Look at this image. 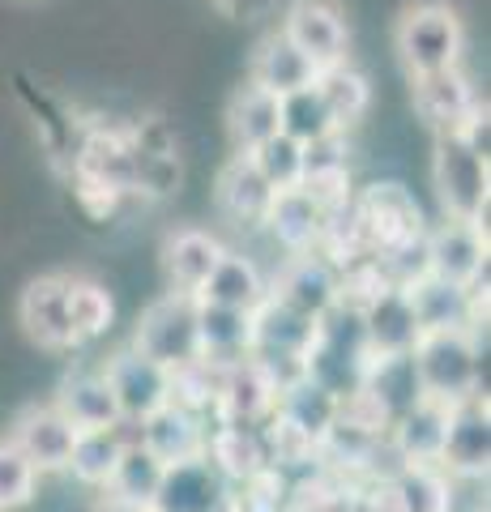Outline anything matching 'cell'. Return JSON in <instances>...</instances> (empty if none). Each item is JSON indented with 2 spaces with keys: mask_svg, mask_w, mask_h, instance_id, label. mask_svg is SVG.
Instances as JSON below:
<instances>
[{
  "mask_svg": "<svg viewBox=\"0 0 491 512\" xmlns=\"http://www.w3.org/2000/svg\"><path fill=\"white\" fill-rule=\"evenodd\" d=\"M410 363H415L423 397H436V402L453 406V402H462V397L479 393L483 350H479L474 329H432V333H423V338L415 342V350H410Z\"/></svg>",
  "mask_w": 491,
  "mask_h": 512,
  "instance_id": "1",
  "label": "cell"
},
{
  "mask_svg": "<svg viewBox=\"0 0 491 512\" xmlns=\"http://www.w3.org/2000/svg\"><path fill=\"white\" fill-rule=\"evenodd\" d=\"M432 180H436L440 205H445V218H453V222H479V227H483L487 197H491L487 154L466 146L462 133H436Z\"/></svg>",
  "mask_w": 491,
  "mask_h": 512,
  "instance_id": "2",
  "label": "cell"
},
{
  "mask_svg": "<svg viewBox=\"0 0 491 512\" xmlns=\"http://www.w3.org/2000/svg\"><path fill=\"white\" fill-rule=\"evenodd\" d=\"M398 56L406 64L410 77H427V73H445L457 69L462 60V47H466V30L462 18L440 5V0H423V5L406 9V18L398 22Z\"/></svg>",
  "mask_w": 491,
  "mask_h": 512,
  "instance_id": "3",
  "label": "cell"
},
{
  "mask_svg": "<svg viewBox=\"0 0 491 512\" xmlns=\"http://www.w3.org/2000/svg\"><path fill=\"white\" fill-rule=\"evenodd\" d=\"M133 350L154 363H163L167 372L201 359V342H197V295L171 291L158 303H150L137 320L133 333Z\"/></svg>",
  "mask_w": 491,
  "mask_h": 512,
  "instance_id": "4",
  "label": "cell"
},
{
  "mask_svg": "<svg viewBox=\"0 0 491 512\" xmlns=\"http://www.w3.org/2000/svg\"><path fill=\"white\" fill-rule=\"evenodd\" d=\"M355 231L368 239V248L376 256H385L393 248L419 239L423 227V210L402 184H372L363 197L355 201Z\"/></svg>",
  "mask_w": 491,
  "mask_h": 512,
  "instance_id": "5",
  "label": "cell"
},
{
  "mask_svg": "<svg viewBox=\"0 0 491 512\" xmlns=\"http://www.w3.org/2000/svg\"><path fill=\"white\" fill-rule=\"evenodd\" d=\"M274 406H278V380L252 355L231 367H218V389L210 410L218 414L223 427L261 431L265 419H274Z\"/></svg>",
  "mask_w": 491,
  "mask_h": 512,
  "instance_id": "6",
  "label": "cell"
},
{
  "mask_svg": "<svg viewBox=\"0 0 491 512\" xmlns=\"http://www.w3.org/2000/svg\"><path fill=\"white\" fill-rule=\"evenodd\" d=\"M231 487L235 483L205 453L171 461L150 500V512H231Z\"/></svg>",
  "mask_w": 491,
  "mask_h": 512,
  "instance_id": "7",
  "label": "cell"
},
{
  "mask_svg": "<svg viewBox=\"0 0 491 512\" xmlns=\"http://www.w3.org/2000/svg\"><path fill=\"white\" fill-rule=\"evenodd\" d=\"M359 320H363V338H368L372 355H410L415 342L423 338V325L415 316L406 286L380 282L363 299H355Z\"/></svg>",
  "mask_w": 491,
  "mask_h": 512,
  "instance_id": "8",
  "label": "cell"
},
{
  "mask_svg": "<svg viewBox=\"0 0 491 512\" xmlns=\"http://www.w3.org/2000/svg\"><path fill=\"white\" fill-rule=\"evenodd\" d=\"M107 384H112L120 423H146L154 410H163L171 402V372L163 363H154L137 350H120V355L103 367Z\"/></svg>",
  "mask_w": 491,
  "mask_h": 512,
  "instance_id": "9",
  "label": "cell"
},
{
  "mask_svg": "<svg viewBox=\"0 0 491 512\" xmlns=\"http://www.w3.org/2000/svg\"><path fill=\"white\" fill-rule=\"evenodd\" d=\"M427 244V274L453 286H483L487 274V227L479 222L445 218L436 231H423Z\"/></svg>",
  "mask_w": 491,
  "mask_h": 512,
  "instance_id": "10",
  "label": "cell"
},
{
  "mask_svg": "<svg viewBox=\"0 0 491 512\" xmlns=\"http://www.w3.org/2000/svg\"><path fill=\"white\" fill-rule=\"evenodd\" d=\"M445 474L457 478H483L491 466V419H487V397L474 393L449 406L445 444H440V461Z\"/></svg>",
  "mask_w": 491,
  "mask_h": 512,
  "instance_id": "11",
  "label": "cell"
},
{
  "mask_svg": "<svg viewBox=\"0 0 491 512\" xmlns=\"http://www.w3.org/2000/svg\"><path fill=\"white\" fill-rule=\"evenodd\" d=\"M282 35H287L299 52L312 60V69H334V64H346V18L334 0H295L282 18Z\"/></svg>",
  "mask_w": 491,
  "mask_h": 512,
  "instance_id": "12",
  "label": "cell"
},
{
  "mask_svg": "<svg viewBox=\"0 0 491 512\" xmlns=\"http://www.w3.org/2000/svg\"><path fill=\"white\" fill-rule=\"evenodd\" d=\"M77 440V427L56 406H26L13 423L9 444L35 466V474H56L69 466V448Z\"/></svg>",
  "mask_w": 491,
  "mask_h": 512,
  "instance_id": "13",
  "label": "cell"
},
{
  "mask_svg": "<svg viewBox=\"0 0 491 512\" xmlns=\"http://www.w3.org/2000/svg\"><path fill=\"white\" fill-rule=\"evenodd\" d=\"M18 316L26 333L43 350H73V325H69V274H43L22 291Z\"/></svg>",
  "mask_w": 491,
  "mask_h": 512,
  "instance_id": "14",
  "label": "cell"
},
{
  "mask_svg": "<svg viewBox=\"0 0 491 512\" xmlns=\"http://www.w3.org/2000/svg\"><path fill=\"white\" fill-rule=\"evenodd\" d=\"M410 291V303H415V316L423 333L432 329H474L479 325V312L487 303V291L483 286H453L436 274H423L419 282L406 286Z\"/></svg>",
  "mask_w": 491,
  "mask_h": 512,
  "instance_id": "15",
  "label": "cell"
},
{
  "mask_svg": "<svg viewBox=\"0 0 491 512\" xmlns=\"http://www.w3.org/2000/svg\"><path fill=\"white\" fill-rule=\"evenodd\" d=\"M269 295H274L278 303H287V308L299 312V316L321 320L342 299V278L334 274V265L321 261L316 252H299L295 261L278 274Z\"/></svg>",
  "mask_w": 491,
  "mask_h": 512,
  "instance_id": "16",
  "label": "cell"
},
{
  "mask_svg": "<svg viewBox=\"0 0 491 512\" xmlns=\"http://www.w3.org/2000/svg\"><path fill=\"white\" fill-rule=\"evenodd\" d=\"M137 440L150 448V453L171 466V461H188V457H201L205 453V440H210V431H205L201 414L188 410L180 402H167L163 410H154L146 423H137Z\"/></svg>",
  "mask_w": 491,
  "mask_h": 512,
  "instance_id": "17",
  "label": "cell"
},
{
  "mask_svg": "<svg viewBox=\"0 0 491 512\" xmlns=\"http://www.w3.org/2000/svg\"><path fill=\"white\" fill-rule=\"evenodd\" d=\"M329 218L321 205H316L304 188H278L274 192V201H269V214H265V227L274 231V239L287 252H312L321 239L329 235Z\"/></svg>",
  "mask_w": 491,
  "mask_h": 512,
  "instance_id": "18",
  "label": "cell"
},
{
  "mask_svg": "<svg viewBox=\"0 0 491 512\" xmlns=\"http://www.w3.org/2000/svg\"><path fill=\"white\" fill-rule=\"evenodd\" d=\"M197 342H201V363H210V367H231L248 359L252 355V312L197 299Z\"/></svg>",
  "mask_w": 491,
  "mask_h": 512,
  "instance_id": "19",
  "label": "cell"
},
{
  "mask_svg": "<svg viewBox=\"0 0 491 512\" xmlns=\"http://www.w3.org/2000/svg\"><path fill=\"white\" fill-rule=\"evenodd\" d=\"M410 82H415V111L423 116L427 128H436V133H457V128L470 120V111L479 107L462 69L410 77Z\"/></svg>",
  "mask_w": 491,
  "mask_h": 512,
  "instance_id": "20",
  "label": "cell"
},
{
  "mask_svg": "<svg viewBox=\"0 0 491 512\" xmlns=\"http://www.w3.org/2000/svg\"><path fill=\"white\" fill-rule=\"evenodd\" d=\"M445 427H449V406L436 397H419L410 410H402L389 423V444L402 461H440V444H445Z\"/></svg>",
  "mask_w": 491,
  "mask_h": 512,
  "instance_id": "21",
  "label": "cell"
},
{
  "mask_svg": "<svg viewBox=\"0 0 491 512\" xmlns=\"http://www.w3.org/2000/svg\"><path fill=\"white\" fill-rule=\"evenodd\" d=\"M274 419L287 423L295 436H304L312 448H321V440L329 436V427H334V419H338V397L325 393L321 384H312L308 376H299V380L278 389Z\"/></svg>",
  "mask_w": 491,
  "mask_h": 512,
  "instance_id": "22",
  "label": "cell"
},
{
  "mask_svg": "<svg viewBox=\"0 0 491 512\" xmlns=\"http://www.w3.org/2000/svg\"><path fill=\"white\" fill-rule=\"evenodd\" d=\"M380 495H385L389 512H453L449 474L427 461H402Z\"/></svg>",
  "mask_w": 491,
  "mask_h": 512,
  "instance_id": "23",
  "label": "cell"
},
{
  "mask_svg": "<svg viewBox=\"0 0 491 512\" xmlns=\"http://www.w3.org/2000/svg\"><path fill=\"white\" fill-rule=\"evenodd\" d=\"M223 244L201 231V227H180L167 235V248H163V265H167V278L176 291L184 295H201L205 278L218 269V261H223Z\"/></svg>",
  "mask_w": 491,
  "mask_h": 512,
  "instance_id": "24",
  "label": "cell"
},
{
  "mask_svg": "<svg viewBox=\"0 0 491 512\" xmlns=\"http://www.w3.org/2000/svg\"><path fill=\"white\" fill-rule=\"evenodd\" d=\"M248 82L282 99V94H295V90L312 86L316 69H312V60L299 52L287 35H282V30H274V35L261 39L257 56H252V77H248Z\"/></svg>",
  "mask_w": 491,
  "mask_h": 512,
  "instance_id": "25",
  "label": "cell"
},
{
  "mask_svg": "<svg viewBox=\"0 0 491 512\" xmlns=\"http://www.w3.org/2000/svg\"><path fill=\"white\" fill-rule=\"evenodd\" d=\"M56 410L65 414L77 431L120 427L112 384H107L103 372H73V376H65V384H60V393H56Z\"/></svg>",
  "mask_w": 491,
  "mask_h": 512,
  "instance_id": "26",
  "label": "cell"
},
{
  "mask_svg": "<svg viewBox=\"0 0 491 512\" xmlns=\"http://www.w3.org/2000/svg\"><path fill=\"white\" fill-rule=\"evenodd\" d=\"M363 393L389 414V423L398 419L402 410H410L423 397L419 389V376H415V363L410 355H372L368 359V372H363Z\"/></svg>",
  "mask_w": 491,
  "mask_h": 512,
  "instance_id": "27",
  "label": "cell"
},
{
  "mask_svg": "<svg viewBox=\"0 0 491 512\" xmlns=\"http://www.w3.org/2000/svg\"><path fill=\"white\" fill-rule=\"evenodd\" d=\"M269 201H274V188L261 180V171L252 167L248 154H235L218 175V205L240 222H265Z\"/></svg>",
  "mask_w": 491,
  "mask_h": 512,
  "instance_id": "28",
  "label": "cell"
},
{
  "mask_svg": "<svg viewBox=\"0 0 491 512\" xmlns=\"http://www.w3.org/2000/svg\"><path fill=\"white\" fill-rule=\"evenodd\" d=\"M269 295V286L261 278V269L248 261V256H235V252H223V261L210 278H205L201 295L205 303H223V308H240V312H252L257 303Z\"/></svg>",
  "mask_w": 491,
  "mask_h": 512,
  "instance_id": "29",
  "label": "cell"
},
{
  "mask_svg": "<svg viewBox=\"0 0 491 512\" xmlns=\"http://www.w3.org/2000/svg\"><path fill=\"white\" fill-rule=\"evenodd\" d=\"M124 444H129V436H124L120 427H90V431H77L65 470H73V478H77V483H86V487H107V483H112L116 461H120V453H124Z\"/></svg>",
  "mask_w": 491,
  "mask_h": 512,
  "instance_id": "30",
  "label": "cell"
},
{
  "mask_svg": "<svg viewBox=\"0 0 491 512\" xmlns=\"http://www.w3.org/2000/svg\"><path fill=\"white\" fill-rule=\"evenodd\" d=\"M227 128H231V141L240 146V154H248L252 146H261L265 137L278 133V94H269V90L248 82L231 99Z\"/></svg>",
  "mask_w": 491,
  "mask_h": 512,
  "instance_id": "31",
  "label": "cell"
},
{
  "mask_svg": "<svg viewBox=\"0 0 491 512\" xmlns=\"http://www.w3.org/2000/svg\"><path fill=\"white\" fill-rule=\"evenodd\" d=\"M312 86H316V94H321V103L329 107V116H334L338 128L363 120V116H368V107H372V86H368V77H363L359 69H351V64H334V69H321Z\"/></svg>",
  "mask_w": 491,
  "mask_h": 512,
  "instance_id": "32",
  "label": "cell"
},
{
  "mask_svg": "<svg viewBox=\"0 0 491 512\" xmlns=\"http://www.w3.org/2000/svg\"><path fill=\"white\" fill-rule=\"evenodd\" d=\"M205 457H210L231 483H244V478L261 474L269 466L261 431H248V427H218L214 436L205 440Z\"/></svg>",
  "mask_w": 491,
  "mask_h": 512,
  "instance_id": "33",
  "label": "cell"
},
{
  "mask_svg": "<svg viewBox=\"0 0 491 512\" xmlns=\"http://www.w3.org/2000/svg\"><path fill=\"white\" fill-rule=\"evenodd\" d=\"M163 461H158L146 444H141L137 436L124 444V453L116 461V470H112V483H107V495H116V500H129V504H146L154 500V491L158 483H163Z\"/></svg>",
  "mask_w": 491,
  "mask_h": 512,
  "instance_id": "34",
  "label": "cell"
},
{
  "mask_svg": "<svg viewBox=\"0 0 491 512\" xmlns=\"http://www.w3.org/2000/svg\"><path fill=\"white\" fill-rule=\"evenodd\" d=\"M278 133H287L291 141H299V146H312V141L342 133V128L334 124V116H329V107L321 103L316 86H304V90L282 94L278 99Z\"/></svg>",
  "mask_w": 491,
  "mask_h": 512,
  "instance_id": "35",
  "label": "cell"
},
{
  "mask_svg": "<svg viewBox=\"0 0 491 512\" xmlns=\"http://www.w3.org/2000/svg\"><path fill=\"white\" fill-rule=\"evenodd\" d=\"M112 320H116V303H112V295H107L103 282L69 278V325H73L77 346L103 338V333L112 329Z\"/></svg>",
  "mask_w": 491,
  "mask_h": 512,
  "instance_id": "36",
  "label": "cell"
},
{
  "mask_svg": "<svg viewBox=\"0 0 491 512\" xmlns=\"http://www.w3.org/2000/svg\"><path fill=\"white\" fill-rule=\"evenodd\" d=\"M252 158V167L261 171V180L269 188H295L299 180H304V146L299 141H291L287 133H274V137H265L261 146H252L248 150Z\"/></svg>",
  "mask_w": 491,
  "mask_h": 512,
  "instance_id": "37",
  "label": "cell"
},
{
  "mask_svg": "<svg viewBox=\"0 0 491 512\" xmlns=\"http://www.w3.org/2000/svg\"><path fill=\"white\" fill-rule=\"evenodd\" d=\"M39 474L35 466L13 448L9 440H0V512H18L35 500Z\"/></svg>",
  "mask_w": 491,
  "mask_h": 512,
  "instance_id": "38",
  "label": "cell"
},
{
  "mask_svg": "<svg viewBox=\"0 0 491 512\" xmlns=\"http://www.w3.org/2000/svg\"><path fill=\"white\" fill-rule=\"evenodd\" d=\"M90 512H150L146 504H129V500H116V495H103L99 504H94Z\"/></svg>",
  "mask_w": 491,
  "mask_h": 512,
  "instance_id": "39",
  "label": "cell"
},
{
  "mask_svg": "<svg viewBox=\"0 0 491 512\" xmlns=\"http://www.w3.org/2000/svg\"><path fill=\"white\" fill-rule=\"evenodd\" d=\"M218 5H227V9H231V5H240V0H218Z\"/></svg>",
  "mask_w": 491,
  "mask_h": 512,
  "instance_id": "40",
  "label": "cell"
}]
</instances>
